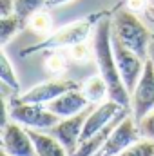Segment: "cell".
Wrapping results in <instances>:
<instances>
[{
	"label": "cell",
	"mask_w": 154,
	"mask_h": 156,
	"mask_svg": "<svg viewBox=\"0 0 154 156\" xmlns=\"http://www.w3.org/2000/svg\"><path fill=\"white\" fill-rule=\"evenodd\" d=\"M138 127H140V134H142V138L154 140V113L152 111L143 118V120L138 122Z\"/></svg>",
	"instance_id": "obj_22"
},
{
	"label": "cell",
	"mask_w": 154,
	"mask_h": 156,
	"mask_svg": "<svg viewBox=\"0 0 154 156\" xmlns=\"http://www.w3.org/2000/svg\"><path fill=\"white\" fill-rule=\"evenodd\" d=\"M149 2H151V5H154V0H149Z\"/></svg>",
	"instance_id": "obj_30"
},
{
	"label": "cell",
	"mask_w": 154,
	"mask_h": 156,
	"mask_svg": "<svg viewBox=\"0 0 154 156\" xmlns=\"http://www.w3.org/2000/svg\"><path fill=\"white\" fill-rule=\"evenodd\" d=\"M149 15H151V18H154V5H149Z\"/></svg>",
	"instance_id": "obj_28"
},
{
	"label": "cell",
	"mask_w": 154,
	"mask_h": 156,
	"mask_svg": "<svg viewBox=\"0 0 154 156\" xmlns=\"http://www.w3.org/2000/svg\"><path fill=\"white\" fill-rule=\"evenodd\" d=\"M44 4H47V0H15V15H18L20 20L27 26L29 18L42 9Z\"/></svg>",
	"instance_id": "obj_18"
},
{
	"label": "cell",
	"mask_w": 154,
	"mask_h": 156,
	"mask_svg": "<svg viewBox=\"0 0 154 156\" xmlns=\"http://www.w3.org/2000/svg\"><path fill=\"white\" fill-rule=\"evenodd\" d=\"M140 127L138 122L131 113H127L123 120L118 123L114 131L111 133V136L107 138V142L102 145V149L96 153V156H120L127 147H131L134 142L140 140Z\"/></svg>",
	"instance_id": "obj_6"
},
{
	"label": "cell",
	"mask_w": 154,
	"mask_h": 156,
	"mask_svg": "<svg viewBox=\"0 0 154 156\" xmlns=\"http://www.w3.org/2000/svg\"><path fill=\"white\" fill-rule=\"evenodd\" d=\"M27 133L37 147L38 156H69L67 149L62 145V142H58L53 134L42 133L38 129H27Z\"/></svg>",
	"instance_id": "obj_14"
},
{
	"label": "cell",
	"mask_w": 154,
	"mask_h": 156,
	"mask_svg": "<svg viewBox=\"0 0 154 156\" xmlns=\"http://www.w3.org/2000/svg\"><path fill=\"white\" fill-rule=\"evenodd\" d=\"M125 107L123 105H120L118 102L114 100H107V102H103L102 105H98L89 116L85 120V125H83V133H82V138H80V144L82 142H85L87 138H91L94 133H98L102 127H105L113 118L118 115V113H121Z\"/></svg>",
	"instance_id": "obj_11"
},
{
	"label": "cell",
	"mask_w": 154,
	"mask_h": 156,
	"mask_svg": "<svg viewBox=\"0 0 154 156\" xmlns=\"http://www.w3.org/2000/svg\"><path fill=\"white\" fill-rule=\"evenodd\" d=\"M45 69H47L49 75L58 76L60 73L65 71V56H64L62 53H58V51L51 53V55L45 58Z\"/></svg>",
	"instance_id": "obj_21"
},
{
	"label": "cell",
	"mask_w": 154,
	"mask_h": 156,
	"mask_svg": "<svg viewBox=\"0 0 154 156\" xmlns=\"http://www.w3.org/2000/svg\"><path fill=\"white\" fill-rule=\"evenodd\" d=\"M113 35L118 37L129 49H132L143 60L149 58V45H151V33L149 29L138 20L134 11L129 7H120L113 16Z\"/></svg>",
	"instance_id": "obj_2"
},
{
	"label": "cell",
	"mask_w": 154,
	"mask_h": 156,
	"mask_svg": "<svg viewBox=\"0 0 154 156\" xmlns=\"http://www.w3.org/2000/svg\"><path fill=\"white\" fill-rule=\"evenodd\" d=\"M78 87H82V85H78L73 80H51V82L35 85L33 89L24 93L16 102H22V104H49L51 100L58 98L60 94H64L71 89H78Z\"/></svg>",
	"instance_id": "obj_10"
},
{
	"label": "cell",
	"mask_w": 154,
	"mask_h": 156,
	"mask_svg": "<svg viewBox=\"0 0 154 156\" xmlns=\"http://www.w3.org/2000/svg\"><path fill=\"white\" fill-rule=\"evenodd\" d=\"M22 27H26V24L20 20L18 15H9V16H2L0 18V42L2 45H5L11 37H15Z\"/></svg>",
	"instance_id": "obj_16"
},
{
	"label": "cell",
	"mask_w": 154,
	"mask_h": 156,
	"mask_svg": "<svg viewBox=\"0 0 154 156\" xmlns=\"http://www.w3.org/2000/svg\"><path fill=\"white\" fill-rule=\"evenodd\" d=\"M27 26L31 27V31H35L40 37H49L51 31H53V18H51V15L47 11H42L40 9V11H37L29 18Z\"/></svg>",
	"instance_id": "obj_17"
},
{
	"label": "cell",
	"mask_w": 154,
	"mask_h": 156,
	"mask_svg": "<svg viewBox=\"0 0 154 156\" xmlns=\"http://www.w3.org/2000/svg\"><path fill=\"white\" fill-rule=\"evenodd\" d=\"M87 56H89V45L85 42L76 44V45L71 47V58L73 60H85Z\"/></svg>",
	"instance_id": "obj_23"
},
{
	"label": "cell",
	"mask_w": 154,
	"mask_h": 156,
	"mask_svg": "<svg viewBox=\"0 0 154 156\" xmlns=\"http://www.w3.org/2000/svg\"><path fill=\"white\" fill-rule=\"evenodd\" d=\"M127 7L131 9V11H143L145 7H147V0H127ZM149 9V7H147Z\"/></svg>",
	"instance_id": "obj_25"
},
{
	"label": "cell",
	"mask_w": 154,
	"mask_h": 156,
	"mask_svg": "<svg viewBox=\"0 0 154 156\" xmlns=\"http://www.w3.org/2000/svg\"><path fill=\"white\" fill-rule=\"evenodd\" d=\"M120 156H154V140L143 138L127 147Z\"/></svg>",
	"instance_id": "obj_20"
},
{
	"label": "cell",
	"mask_w": 154,
	"mask_h": 156,
	"mask_svg": "<svg viewBox=\"0 0 154 156\" xmlns=\"http://www.w3.org/2000/svg\"><path fill=\"white\" fill-rule=\"evenodd\" d=\"M149 58H151V62L154 64V38L151 40V45H149Z\"/></svg>",
	"instance_id": "obj_27"
},
{
	"label": "cell",
	"mask_w": 154,
	"mask_h": 156,
	"mask_svg": "<svg viewBox=\"0 0 154 156\" xmlns=\"http://www.w3.org/2000/svg\"><path fill=\"white\" fill-rule=\"evenodd\" d=\"M9 116L27 129H38V131H49L53 125L60 122V116L49 111L47 107H44V104L13 102V107L9 109Z\"/></svg>",
	"instance_id": "obj_4"
},
{
	"label": "cell",
	"mask_w": 154,
	"mask_h": 156,
	"mask_svg": "<svg viewBox=\"0 0 154 156\" xmlns=\"http://www.w3.org/2000/svg\"><path fill=\"white\" fill-rule=\"evenodd\" d=\"M98 15L94 16H89V18H83V20H76L62 29H58L56 33L49 35L44 42H40L33 47H27V49H22V55H27V53H33V51H40V49H60V47H73L76 44L85 42L89 33H91V27L96 26L98 22Z\"/></svg>",
	"instance_id": "obj_3"
},
{
	"label": "cell",
	"mask_w": 154,
	"mask_h": 156,
	"mask_svg": "<svg viewBox=\"0 0 154 156\" xmlns=\"http://www.w3.org/2000/svg\"><path fill=\"white\" fill-rule=\"evenodd\" d=\"M67 2H71V0H47V5H64V4H67Z\"/></svg>",
	"instance_id": "obj_26"
},
{
	"label": "cell",
	"mask_w": 154,
	"mask_h": 156,
	"mask_svg": "<svg viewBox=\"0 0 154 156\" xmlns=\"http://www.w3.org/2000/svg\"><path fill=\"white\" fill-rule=\"evenodd\" d=\"M0 156H9V154H7V153H4V151H2V154H0Z\"/></svg>",
	"instance_id": "obj_29"
},
{
	"label": "cell",
	"mask_w": 154,
	"mask_h": 156,
	"mask_svg": "<svg viewBox=\"0 0 154 156\" xmlns=\"http://www.w3.org/2000/svg\"><path fill=\"white\" fill-rule=\"evenodd\" d=\"M87 113L82 111L78 115L73 116L62 118L56 125H53L49 129V134H53L58 142H62V145L67 149L69 156H73L76 153L78 145H80V138H82V133H83V125H85V120H87Z\"/></svg>",
	"instance_id": "obj_8"
},
{
	"label": "cell",
	"mask_w": 154,
	"mask_h": 156,
	"mask_svg": "<svg viewBox=\"0 0 154 156\" xmlns=\"http://www.w3.org/2000/svg\"><path fill=\"white\" fill-rule=\"evenodd\" d=\"M129 113V107H125L121 113H118L105 127H102L98 133H94L91 138H87L85 142H82L80 145H78V149H76V153L73 156H96V153L102 149V145L107 142V138L111 136V133L114 131L116 127H118V123L123 120V116Z\"/></svg>",
	"instance_id": "obj_13"
},
{
	"label": "cell",
	"mask_w": 154,
	"mask_h": 156,
	"mask_svg": "<svg viewBox=\"0 0 154 156\" xmlns=\"http://www.w3.org/2000/svg\"><path fill=\"white\" fill-rule=\"evenodd\" d=\"M113 51H114V58L118 64V69H120V75H121V80L131 94L142 76L143 69H145V60L142 56H138L132 49H129L114 35H113Z\"/></svg>",
	"instance_id": "obj_5"
},
{
	"label": "cell",
	"mask_w": 154,
	"mask_h": 156,
	"mask_svg": "<svg viewBox=\"0 0 154 156\" xmlns=\"http://www.w3.org/2000/svg\"><path fill=\"white\" fill-rule=\"evenodd\" d=\"M87 104H89L87 96L83 94L82 87H78V89H71V91L60 94L58 98L51 100L47 104V109L53 111L54 115H58L60 118H67L82 113L87 107Z\"/></svg>",
	"instance_id": "obj_12"
},
{
	"label": "cell",
	"mask_w": 154,
	"mask_h": 156,
	"mask_svg": "<svg viewBox=\"0 0 154 156\" xmlns=\"http://www.w3.org/2000/svg\"><path fill=\"white\" fill-rule=\"evenodd\" d=\"M131 107H132V116L136 122L143 120L154 109V64L151 58L145 60V69L138 80L132 96H131Z\"/></svg>",
	"instance_id": "obj_7"
},
{
	"label": "cell",
	"mask_w": 154,
	"mask_h": 156,
	"mask_svg": "<svg viewBox=\"0 0 154 156\" xmlns=\"http://www.w3.org/2000/svg\"><path fill=\"white\" fill-rule=\"evenodd\" d=\"M15 13V0H0V15L9 16Z\"/></svg>",
	"instance_id": "obj_24"
},
{
	"label": "cell",
	"mask_w": 154,
	"mask_h": 156,
	"mask_svg": "<svg viewBox=\"0 0 154 156\" xmlns=\"http://www.w3.org/2000/svg\"><path fill=\"white\" fill-rule=\"evenodd\" d=\"M82 91L87 96L89 102H102L105 96H109V87L107 82L102 78V75L91 76L87 82L82 83Z\"/></svg>",
	"instance_id": "obj_15"
},
{
	"label": "cell",
	"mask_w": 154,
	"mask_h": 156,
	"mask_svg": "<svg viewBox=\"0 0 154 156\" xmlns=\"http://www.w3.org/2000/svg\"><path fill=\"white\" fill-rule=\"evenodd\" d=\"M0 80H2L5 85H9L11 89H15V91H18V87H20L18 78L15 75V69H13L11 62L7 60V55H5L4 51L0 53Z\"/></svg>",
	"instance_id": "obj_19"
},
{
	"label": "cell",
	"mask_w": 154,
	"mask_h": 156,
	"mask_svg": "<svg viewBox=\"0 0 154 156\" xmlns=\"http://www.w3.org/2000/svg\"><path fill=\"white\" fill-rule=\"evenodd\" d=\"M93 55L98 66V75L107 82L109 87V98L118 102L123 107H129L131 96L129 91L121 80L118 64L113 51V20L107 16L100 18L94 26V35H93Z\"/></svg>",
	"instance_id": "obj_1"
},
{
	"label": "cell",
	"mask_w": 154,
	"mask_h": 156,
	"mask_svg": "<svg viewBox=\"0 0 154 156\" xmlns=\"http://www.w3.org/2000/svg\"><path fill=\"white\" fill-rule=\"evenodd\" d=\"M2 151L9 156H38L37 147L27 131H24L18 122H4L2 133Z\"/></svg>",
	"instance_id": "obj_9"
}]
</instances>
